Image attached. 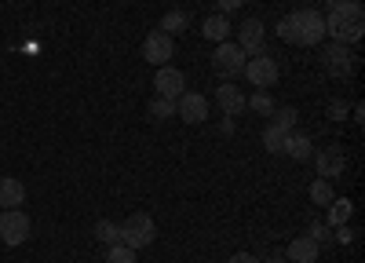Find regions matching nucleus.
<instances>
[{
    "instance_id": "nucleus-1",
    "label": "nucleus",
    "mask_w": 365,
    "mask_h": 263,
    "mask_svg": "<svg viewBox=\"0 0 365 263\" xmlns=\"http://www.w3.org/2000/svg\"><path fill=\"white\" fill-rule=\"evenodd\" d=\"M365 33V8L358 0H340L332 11H325V37H332L336 44H358Z\"/></svg>"
},
{
    "instance_id": "nucleus-2",
    "label": "nucleus",
    "mask_w": 365,
    "mask_h": 263,
    "mask_svg": "<svg viewBox=\"0 0 365 263\" xmlns=\"http://www.w3.org/2000/svg\"><path fill=\"white\" fill-rule=\"evenodd\" d=\"M289 19H292L299 48H314L325 41V15L318 8H296V11H289Z\"/></svg>"
},
{
    "instance_id": "nucleus-3",
    "label": "nucleus",
    "mask_w": 365,
    "mask_h": 263,
    "mask_svg": "<svg viewBox=\"0 0 365 263\" xmlns=\"http://www.w3.org/2000/svg\"><path fill=\"white\" fill-rule=\"evenodd\" d=\"M154 238H158V227L146 212H135V216H128L125 223H120V242H125L128 249H150Z\"/></svg>"
},
{
    "instance_id": "nucleus-4",
    "label": "nucleus",
    "mask_w": 365,
    "mask_h": 263,
    "mask_svg": "<svg viewBox=\"0 0 365 263\" xmlns=\"http://www.w3.org/2000/svg\"><path fill=\"white\" fill-rule=\"evenodd\" d=\"M241 77H245L256 92H267V88H274L278 84V77H282V70H278V63L263 51V55H252L249 63H245V70H241Z\"/></svg>"
},
{
    "instance_id": "nucleus-5",
    "label": "nucleus",
    "mask_w": 365,
    "mask_h": 263,
    "mask_svg": "<svg viewBox=\"0 0 365 263\" xmlns=\"http://www.w3.org/2000/svg\"><path fill=\"white\" fill-rule=\"evenodd\" d=\"M29 234H34V223H29V216L22 209H4L0 212V242L19 249L22 242H29Z\"/></svg>"
},
{
    "instance_id": "nucleus-6",
    "label": "nucleus",
    "mask_w": 365,
    "mask_h": 263,
    "mask_svg": "<svg viewBox=\"0 0 365 263\" xmlns=\"http://www.w3.org/2000/svg\"><path fill=\"white\" fill-rule=\"evenodd\" d=\"M322 70L329 73V77H336V81H347L351 73H354V55H351V48L347 44H325L322 48Z\"/></svg>"
},
{
    "instance_id": "nucleus-7",
    "label": "nucleus",
    "mask_w": 365,
    "mask_h": 263,
    "mask_svg": "<svg viewBox=\"0 0 365 263\" xmlns=\"http://www.w3.org/2000/svg\"><path fill=\"white\" fill-rule=\"evenodd\" d=\"M311 158H314V172H318V180H336V175H344V168H347V154H344V146H322V150H314Z\"/></svg>"
},
{
    "instance_id": "nucleus-8",
    "label": "nucleus",
    "mask_w": 365,
    "mask_h": 263,
    "mask_svg": "<svg viewBox=\"0 0 365 263\" xmlns=\"http://www.w3.org/2000/svg\"><path fill=\"white\" fill-rule=\"evenodd\" d=\"M245 63H249V55L241 51L237 44H230V41L216 44V51H212V66H216L220 73H227V77H241Z\"/></svg>"
},
{
    "instance_id": "nucleus-9",
    "label": "nucleus",
    "mask_w": 365,
    "mask_h": 263,
    "mask_svg": "<svg viewBox=\"0 0 365 263\" xmlns=\"http://www.w3.org/2000/svg\"><path fill=\"white\" fill-rule=\"evenodd\" d=\"M172 55H175V41H172L168 33H161V29L146 33V41H143V58H146L150 66H168Z\"/></svg>"
},
{
    "instance_id": "nucleus-10",
    "label": "nucleus",
    "mask_w": 365,
    "mask_h": 263,
    "mask_svg": "<svg viewBox=\"0 0 365 263\" xmlns=\"http://www.w3.org/2000/svg\"><path fill=\"white\" fill-rule=\"evenodd\" d=\"M154 92L161 96V99H179L182 92H187V73L182 70H175L172 63L168 66H158V73H154Z\"/></svg>"
},
{
    "instance_id": "nucleus-11",
    "label": "nucleus",
    "mask_w": 365,
    "mask_h": 263,
    "mask_svg": "<svg viewBox=\"0 0 365 263\" xmlns=\"http://www.w3.org/2000/svg\"><path fill=\"white\" fill-rule=\"evenodd\" d=\"M263 41H267V26L259 19H245L237 29V48L245 51L249 58L252 55H263Z\"/></svg>"
},
{
    "instance_id": "nucleus-12",
    "label": "nucleus",
    "mask_w": 365,
    "mask_h": 263,
    "mask_svg": "<svg viewBox=\"0 0 365 263\" xmlns=\"http://www.w3.org/2000/svg\"><path fill=\"white\" fill-rule=\"evenodd\" d=\"M175 113H179L187 125H201L205 117H208V99H205L201 92H182V96L175 99Z\"/></svg>"
},
{
    "instance_id": "nucleus-13",
    "label": "nucleus",
    "mask_w": 365,
    "mask_h": 263,
    "mask_svg": "<svg viewBox=\"0 0 365 263\" xmlns=\"http://www.w3.org/2000/svg\"><path fill=\"white\" fill-rule=\"evenodd\" d=\"M216 103H220L223 117H237V113H245V96H241V88H237V84H230V81H223V84L216 88Z\"/></svg>"
},
{
    "instance_id": "nucleus-14",
    "label": "nucleus",
    "mask_w": 365,
    "mask_h": 263,
    "mask_svg": "<svg viewBox=\"0 0 365 263\" xmlns=\"http://www.w3.org/2000/svg\"><path fill=\"white\" fill-rule=\"evenodd\" d=\"M318 252H322V245L314 242V238H296V242H289V249H285V263H318Z\"/></svg>"
},
{
    "instance_id": "nucleus-15",
    "label": "nucleus",
    "mask_w": 365,
    "mask_h": 263,
    "mask_svg": "<svg viewBox=\"0 0 365 263\" xmlns=\"http://www.w3.org/2000/svg\"><path fill=\"white\" fill-rule=\"evenodd\" d=\"M282 154L292 158V161H311L314 154V143L303 135V132H285V143H282Z\"/></svg>"
},
{
    "instance_id": "nucleus-16",
    "label": "nucleus",
    "mask_w": 365,
    "mask_h": 263,
    "mask_svg": "<svg viewBox=\"0 0 365 263\" xmlns=\"http://www.w3.org/2000/svg\"><path fill=\"white\" fill-rule=\"evenodd\" d=\"M26 205V187L15 175H4L0 180V209H22Z\"/></svg>"
},
{
    "instance_id": "nucleus-17",
    "label": "nucleus",
    "mask_w": 365,
    "mask_h": 263,
    "mask_svg": "<svg viewBox=\"0 0 365 263\" xmlns=\"http://www.w3.org/2000/svg\"><path fill=\"white\" fill-rule=\"evenodd\" d=\"M201 33H205V41H212V44H223L227 37H230V19L227 15H208L205 22H201Z\"/></svg>"
},
{
    "instance_id": "nucleus-18",
    "label": "nucleus",
    "mask_w": 365,
    "mask_h": 263,
    "mask_svg": "<svg viewBox=\"0 0 365 263\" xmlns=\"http://www.w3.org/2000/svg\"><path fill=\"white\" fill-rule=\"evenodd\" d=\"M325 209H329V216H325L329 227H344V223H351V216H354V201H351V197H332Z\"/></svg>"
},
{
    "instance_id": "nucleus-19",
    "label": "nucleus",
    "mask_w": 365,
    "mask_h": 263,
    "mask_svg": "<svg viewBox=\"0 0 365 263\" xmlns=\"http://www.w3.org/2000/svg\"><path fill=\"white\" fill-rule=\"evenodd\" d=\"M274 106H278V103H274L267 92H256V88H252V96L245 99V110H252V113H259V117H270Z\"/></svg>"
},
{
    "instance_id": "nucleus-20",
    "label": "nucleus",
    "mask_w": 365,
    "mask_h": 263,
    "mask_svg": "<svg viewBox=\"0 0 365 263\" xmlns=\"http://www.w3.org/2000/svg\"><path fill=\"white\" fill-rule=\"evenodd\" d=\"M187 26H190V15H187V11H168V15L161 19V33L175 37V33H182Z\"/></svg>"
},
{
    "instance_id": "nucleus-21",
    "label": "nucleus",
    "mask_w": 365,
    "mask_h": 263,
    "mask_svg": "<svg viewBox=\"0 0 365 263\" xmlns=\"http://www.w3.org/2000/svg\"><path fill=\"white\" fill-rule=\"evenodd\" d=\"M296 121H299V113L292 106H274V113H270V125H278L282 132H292Z\"/></svg>"
},
{
    "instance_id": "nucleus-22",
    "label": "nucleus",
    "mask_w": 365,
    "mask_h": 263,
    "mask_svg": "<svg viewBox=\"0 0 365 263\" xmlns=\"http://www.w3.org/2000/svg\"><path fill=\"white\" fill-rule=\"evenodd\" d=\"M96 238H99L103 245H117V242H120V223L99 220V223H96Z\"/></svg>"
},
{
    "instance_id": "nucleus-23",
    "label": "nucleus",
    "mask_w": 365,
    "mask_h": 263,
    "mask_svg": "<svg viewBox=\"0 0 365 263\" xmlns=\"http://www.w3.org/2000/svg\"><path fill=\"white\" fill-rule=\"evenodd\" d=\"M282 143H285V132L278 125H267L263 128V146H267V154H282Z\"/></svg>"
},
{
    "instance_id": "nucleus-24",
    "label": "nucleus",
    "mask_w": 365,
    "mask_h": 263,
    "mask_svg": "<svg viewBox=\"0 0 365 263\" xmlns=\"http://www.w3.org/2000/svg\"><path fill=\"white\" fill-rule=\"evenodd\" d=\"M332 197H336V190H332V180H314V183H311V201H314V205H329Z\"/></svg>"
},
{
    "instance_id": "nucleus-25",
    "label": "nucleus",
    "mask_w": 365,
    "mask_h": 263,
    "mask_svg": "<svg viewBox=\"0 0 365 263\" xmlns=\"http://www.w3.org/2000/svg\"><path fill=\"white\" fill-rule=\"evenodd\" d=\"M106 263H135V249H128L125 242L106 245Z\"/></svg>"
},
{
    "instance_id": "nucleus-26",
    "label": "nucleus",
    "mask_w": 365,
    "mask_h": 263,
    "mask_svg": "<svg viewBox=\"0 0 365 263\" xmlns=\"http://www.w3.org/2000/svg\"><path fill=\"white\" fill-rule=\"evenodd\" d=\"M172 113H175V103L172 99H161V96L150 99V117H154V121H168Z\"/></svg>"
},
{
    "instance_id": "nucleus-27",
    "label": "nucleus",
    "mask_w": 365,
    "mask_h": 263,
    "mask_svg": "<svg viewBox=\"0 0 365 263\" xmlns=\"http://www.w3.org/2000/svg\"><path fill=\"white\" fill-rule=\"evenodd\" d=\"M307 238H314L318 245H325V242H332V230H329V223H311Z\"/></svg>"
},
{
    "instance_id": "nucleus-28",
    "label": "nucleus",
    "mask_w": 365,
    "mask_h": 263,
    "mask_svg": "<svg viewBox=\"0 0 365 263\" xmlns=\"http://www.w3.org/2000/svg\"><path fill=\"white\" fill-rule=\"evenodd\" d=\"M344 117H347V103L344 99H332L329 103V121H344Z\"/></svg>"
},
{
    "instance_id": "nucleus-29",
    "label": "nucleus",
    "mask_w": 365,
    "mask_h": 263,
    "mask_svg": "<svg viewBox=\"0 0 365 263\" xmlns=\"http://www.w3.org/2000/svg\"><path fill=\"white\" fill-rule=\"evenodd\" d=\"M332 238H336L340 245H351V242H354V227H347V223L336 227V234H332Z\"/></svg>"
},
{
    "instance_id": "nucleus-30",
    "label": "nucleus",
    "mask_w": 365,
    "mask_h": 263,
    "mask_svg": "<svg viewBox=\"0 0 365 263\" xmlns=\"http://www.w3.org/2000/svg\"><path fill=\"white\" fill-rule=\"evenodd\" d=\"M245 0H216V8H220V15H234Z\"/></svg>"
},
{
    "instance_id": "nucleus-31",
    "label": "nucleus",
    "mask_w": 365,
    "mask_h": 263,
    "mask_svg": "<svg viewBox=\"0 0 365 263\" xmlns=\"http://www.w3.org/2000/svg\"><path fill=\"white\" fill-rule=\"evenodd\" d=\"M227 263H259V259H256L252 252H234V256H230Z\"/></svg>"
},
{
    "instance_id": "nucleus-32",
    "label": "nucleus",
    "mask_w": 365,
    "mask_h": 263,
    "mask_svg": "<svg viewBox=\"0 0 365 263\" xmlns=\"http://www.w3.org/2000/svg\"><path fill=\"white\" fill-rule=\"evenodd\" d=\"M223 135H234V117H223V125H220Z\"/></svg>"
},
{
    "instance_id": "nucleus-33",
    "label": "nucleus",
    "mask_w": 365,
    "mask_h": 263,
    "mask_svg": "<svg viewBox=\"0 0 365 263\" xmlns=\"http://www.w3.org/2000/svg\"><path fill=\"white\" fill-rule=\"evenodd\" d=\"M336 4H340V0H322V8H325V11H332Z\"/></svg>"
},
{
    "instance_id": "nucleus-34",
    "label": "nucleus",
    "mask_w": 365,
    "mask_h": 263,
    "mask_svg": "<svg viewBox=\"0 0 365 263\" xmlns=\"http://www.w3.org/2000/svg\"><path fill=\"white\" fill-rule=\"evenodd\" d=\"M259 263H285L282 256H274V259H259Z\"/></svg>"
}]
</instances>
